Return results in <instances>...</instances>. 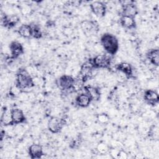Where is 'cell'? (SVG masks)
I'll return each instance as SVG.
<instances>
[{
	"label": "cell",
	"instance_id": "6da1fadb",
	"mask_svg": "<svg viewBox=\"0 0 159 159\" xmlns=\"http://www.w3.org/2000/svg\"><path fill=\"white\" fill-rule=\"evenodd\" d=\"M21 91L22 93H27L32 89L35 83L30 73L25 68L19 69L16 74L15 84Z\"/></svg>",
	"mask_w": 159,
	"mask_h": 159
},
{
	"label": "cell",
	"instance_id": "7a4b0ae2",
	"mask_svg": "<svg viewBox=\"0 0 159 159\" xmlns=\"http://www.w3.org/2000/svg\"><path fill=\"white\" fill-rule=\"evenodd\" d=\"M101 44L109 55H113L116 54L119 48V43L115 35L110 33L103 34L100 39Z\"/></svg>",
	"mask_w": 159,
	"mask_h": 159
},
{
	"label": "cell",
	"instance_id": "3957f363",
	"mask_svg": "<svg viewBox=\"0 0 159 159\" xmlns=\"http://www.w3.org/2000/svg\"><path fill=\"white\" fill-rule=\"evenodd\" d=\"M75 79L70 75H62L57 80V84L58 88L66 94L72 93L75 92L74 84Z\"/></svg>",
	"mask_w": 159,
	"mask_h": 159
},
{
	"label": "cell",
	"instance_id": "277c9868",
	"mask_svg": "<svg viewBox=\"0 0 159 159\" xmlns=\"http://www.w3.org/2000/svg\"><path fill=\"white\" fill-rule=\"evenodd\" d=\"M96 70L93 66L91 58L82 64L80 68L79 73V79L83 83H85L88 80L91 78L93 75V71Z\"/></svg>",
	"mask_w": 159,
	"mask_h": 159
},
{
	"label": "cell",
	"instance_id": "5b68a950",
	"mask_svg": "<svg viewBox=\"0 0 159 159\" xmlns=\"http://www.w3.org/2000/svg\"><path fill=\"white\" fill-rule=\"evenodd\" d=\"M91 60L96 69L109 68L111 65V57L106 54L97 55Z\"/></svg>",
	"mask_w": 159,
	"mask_h": 159
},
{
	"label": "cell",
	"instance_id": "8992f818",
	"mask_svg": "<svg viewBox=\"0 0 159 159\" xmlns=\"http://www.w3.org/2000/svg\"><path fill=\"white\" fill-rule=\"evenodd\" d=\"M65 126L61 118L52 117L48 122L47 127L48 130L53 134L59 133Z\"/></svg>",
	"mask_w": 159,
	"mask_h": 159
},
{
	"label": "cell",
	"instance_id": "52a82bcc",
	"mask_svg": "<svg viewBox=\"0 0 159 159\" xmlns=\"http://www.w3.org/2000/svg\"><path fill=\"white\" fill-rule=\"evenodd\" d=\"M90 9L92 12L98 17H104L107 11L106 6L105 4L101 1H94L90 4Z\"/></svg>",
	"mask_w": 159,
	"mask_h": 159
},
{
	"label": "cell",
	"instance_id": "ba28073f",
	"mask_svg": "<svg viewBox=\"0 0 159 159\" xmlns=\"http://www.w3.org/2000/svg\"><path fill=\"white\" fill-rule=\"evenodd\" d=\"M138 12V8L133 1H127L125 3L122 4L121 15L135 17Z\"/></svg>",
	"mask_w": 159,
	"mask_h": 159
},
{
	"label": "cell",
	"instance_id": "9c48e42d",
	"mask_svg": "<svg viewBox=\"0 0 159 159\" xmlns=\"http://www.w3.org/2000/svg\"><path fill=\"white\" fill-rule=\"evenodd\" d=\"M20 21V18L16 14H5L1 17V24L8 29L15 27Z\"/></svg>",
	"mask_w": 159,
	"mask_h": 159
},
{
	"label": "cell",
	"instance_id": "30bf717a",
	"mask_svg": "<svg viewBox=\"0 0 159 159\" xmlns=\"http://www.w3.org/2000/svg\"><path fill=\"white\" fill-rule=\"evenodd\" d=\"M11 125H17L25 122L26 117L22 109L19 108H13L11 109Z\"/></svg>",
	"mask_w": 159,
	"mask_h": 159
},
{
	"label": "cell",
	"instance_id": "8fae6325",
	"mask_svg": "<svg viewBox=\"0 0 159 159\" xmlns=\"http://www.w3.org/2000/svg\"><path fill=\"white\" fill-rule=\"evenodd\" d=\"M143 99L148 104L152 106H155L159 102L158 94L153 89H147L145 91Z\"/></svg>",
	"mask_w": 159,
	"mask_h": 159
},
{
	"label": "cell",
	"instance_id": "7c38bea8",
	"mask_svg": "<svg viewBox=\"0 0 159 159\" xmlns=\"http://www.w3.org/2000/svg\"><path fill=\"white\" fill-rule=\"evenodd\" d=\"M81 27L84 33L87 35H92L98 30V25L96 21L84 20L81 22Z\"/></svg>",
	"mask_w": 159,
	"mask_h": 159
},
{
	"label": "cell",
	"instance_id": "4fadbf2b",
	"mask_svg": "<svg viewBox=\"0 0 159 159\" xmlns=\"http://www.w3.org/2000/svg\"><path fill=\"white\" fill-rule=\"evenodd\" d=\"M28 153L30 157L32 159L40 158L43 155L42 147L38 143L30 145L28 148Z\"/></svg>",
	"mask_w": 159,
	"mask_h": 159
},
{
	"label": "cell",
	"instance_id": "5bb4252c",
	"mask_svg": "<svg viewBox=\"0 0 159 159\" xmlns=\"http://www.w3.org/2000/svg\"><path fill=\"white\" fill-rule=\"evenodd\" d=\"M9 48L11 56L15 58H17L24 53V47L22 45L17 41L11 42Z\"/></svg>",
	"mask_w": 159,
	"mask_h": 159
},
{
	"label": "cell",
	"instance_id": "9a60e30c",
	"mask_svg": "<svg viewBox=\"0 0 159 159\" xmlns=\"http://www.w3.org/2000/svg\"><path fill=\"white\" fill-rule=\"evenodd\" d=\"M116 68L119 72L124 74L128 78H132L133 76V68L132 65L128 62H121L116 66Z\"/></svg>",
	"mask_w": 159,
	"mask_h": 159
},
{
	"label": "cell",
	"instance_id": "2e32d148",
	"mask_svg": "<svg viewBox=\"0 0 159 159\" xmlns=\"http://www.w3.org/2000/svg\"><path fill=\"white\" fill-rule=\"evenodd\" d=\"M84 89L85 93L89 95L91 98L92 101H98L101 98V91L100 89L98 87L93 86L91 85H87L84 86Z\"/></svg>",
	"mask_w": 159,
	"mask_h": 159
},
{
	"label": "cell",
	"instance_id": "e0dca14e",
	"mask_svg": "<svg viewBox=\"0 0 159 159\" xmlns=\"http://www.w3.org/2000/svg\"><path fill=\"white\" fill-rule=\"evenodd\" d=\"M92 100L86 93L78 94L75 98L76 104L80 107H87L91 104Z\"/></svg>",
	"mask_w": 159,
	"mask_h": 159
},
{
	"label": "cell",
	"instance_id": "ac0fdd59",
	"mask_svg": "<svg viewBox=\"0 0 159 159\" xmlns=\"http://www.w3.org/2000/svg\"><path fill=\"white\" fill-rule=\"evenodd\" d=\"M119 21L120 25L125 29H132L136 27V22L135 20V17L121 15Z\"/></svg>",
	"mask_w": 159,
	"mask_h": 159
},
{
	"label": "cell",
	"instance_id": "d6986e66",
	"mask_svg": "<svg viewBox=\"0 0 159 159\" xmlns=\"http://www.w3.org/2000/svg\"><path fill=\"white\" fill-rule=\"evenodd\" d=\"M147 58L149 62L154 65L158 66L159 64V50L158 48H152L149 50L146 54Z\"/></svg>",
	"mask_w": 159,
	"mask_h": 159
},
{
	"label": "cell",
	"instance_id": "ffe728a7",
	"mask_svg": "<svg viewBox=\"0 0 159 159\" xmlns=\"http://www.w3.org/2000/svg\"><path fill=\"white\" fill-rule=\"evenodd\" d=\"M18 34L20 35V36L25 38L29 39L30 37H32V27L30 24H22L21 25L18 30H17Z\"/></svg>",
	"mask_w": 159,
	"mask_h": 159
},
{
	"label": "cell",
	"instance_id": "44dd1931",
	"mask_svg": "<svg viewBox=\"0 0 159 159\" xmlns=\"http://www.w3.org/2000/svg\"><path fill=\"white\" fill-rule=\"evenodd\" d=\"M11 110L4 109L1 116V123L4 125H11Z\"/></svg>",
	"mask_w": 159,
	"mask_h": 159
},
{
	"label": "cell",
	"instance_id": "7402d4cb",
	"mask_svg": "<svg viewBox=\"0 0 159 159\" xmlns=\"http://www.w3.org/2000/svg\"><path fill=\"white\" fill-rule=\"evenodd\" d=\"M31 27H32V37H34L37 39H40L42 37V32L41 31L40 27L38 25H35V24L31 25Z\"/></svg>",
	"mask_w": 159,
	"mask_h": 159
},
{
	"label": "cell",
	"instance_id": "603a6c76",
	"mask_svg": "<svg viewBox=\"0 0 159 159\" xmlns=\"http://www.w3.org/2000/svg\"><path fill=\"white\" fill-rule=\"evenodd\" d=\"M98 121L101 124H106L110 120L109 116L106 113H100L96 116Z\"/></svg>",
	"mask_w": 159,
	"mask_h": 159
},
{
	"label": "cell",
	"instance_id": "cb8c5ba5",
	"mask_svg": "<svg viewBox=\"0 0 159 159\" xmlns=\"http://www.w3.org/2000/svg\"><path fill=\"white\" fill-rule=\"evenodd\" d=\"M96 150H97V151L99 153L105 154V153L109 152L110 148H109V146L107 144H106L104 142H101V143H99L97 145Z\"/></svg>",
	"mask_w": 159,
	"mask_h": 159
},
{
	"label": "cell",
	"instance_id": "d4e9b609",
	"mask_svg": "<svg viewBox=\"0 0 159 159\" xmlns=\"http://www.w3.org/2000/svg\"><path fill=\"white\" fill-rule=\"evenodd\" d=\"M128 157L127 156V153L122 150H119V155L117 158H120V159H125Z\"/></svg>",
	"mask_w": 159,
	"mask_h": 159
}]
</instances>
